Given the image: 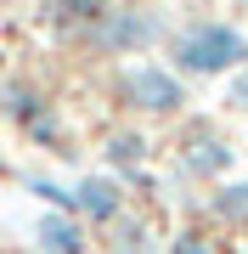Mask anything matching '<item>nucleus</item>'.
I'll return each mask as SVG.
<instances>
[{
  "instance_id": "nucleus-16",
  "label": "nucleus",
  "mask_w": 248,
  "mask_h": 254,
  "mask_svg": "<svg viewBox=\"0 0 248 254\" xmlns=\"http://www.w3.org/2000/svg\"><path fill=\"white\" fill-rule=\"evenodd\" d=\"M0 175H6V164H0Z\"/></svg>"
},
{
  "instance_id": "nucleus-8",
  "label": "nucleus",
  "mask_w": 248,
  "mask_h": 254,
  "mask_svg": "<svg viewBox=\"0 0 248 254\" xmlns=\"http://www.w3.org/2000/svg\"><path fill=\"white\" fill-rule=\"evenodd\" d=\"M28 249L34 254H96V232L68 209H40L34 232H28Z\"/></svg>"
},
{
  "instance_id": "nucleus-7",
  "label": "nucleus",
  "mask_w": 248,
  "mask_h": 254,
  "mask_svg": "<svg viewBox=\"0 0 248 254\" xmlns=\"http://www.w3.org/2000/svg\"><path fill=\"white\" fill-rule=\"evenodd\" d=\"M209 232H237L248 237V175H226V181H214L209 192L198 198V215Z\"/></svg>"
},
{
  "instance_id": "nucleus-2",
  "label": "nucleus",
  "mask_w": 248,
  "mask_h": 254,
  "mask_svg": "<svg viewBox=\"0 0 248 254\" xmlns=\"http://www.w3.org/2000/svg\"><path fill=\"white\" fill-rule=\"evenodd\" d=\"M107 102L130 125H181L192 113V85L158 57H136L107 68Z\"/></svg>"
},
{
  "instance_id": "nucleus-4",
  "label": "nucleus",
  "mask_w": 248,
  "mask_h": 254,
  "mask_svg": "<svg viewBox=\"0 0 248 254\" xmlns=\"http://www.w3.org/2000/svg\"><path fill=\"white\" fill-rule=\"evenodd\" d=\"M169 170L186 192H209L214 181L237 175V141L214 125L209 113H186L181 125H169Z\"/></svg>"
},
{
  "instance_id": "nucleus-5",
  "label": "nucleus",
  "mask_w": 248,
  "mask_h": 254,
  "mask_svg": "<svg viewBox=\"0 0 248 254\" xmlns=\"http://www.w3.org/2000/svg\"><path fill=\"white\" fill-rule=\"evenodd\" d=\"M68 187H74V215H79L91 232H107L113 220L130 209L124 181H119V175H107V170H85V175H74Z\"/></svg>"
},
{
  "instance_id": "nucleus-11",
  "label": "nucleus",
  "mask_w": 248,
  "mask_h": 254,
  "mask_svg": "<svg viewBox=\"0 0 248 254\" xmlns=\"http://www.w3.org/2000/svg\"><path fill=\"white\" fill-rule=\"evenodd\" d=\"M164 254H220V237L203 220H181V226L164 232Z\"/></svg>"
},
{
  "instance_id": "nucleus-13",
  "label": "nucleus",
  "mask_w": 248,
  "mask_h": 254,
  "mask_svg": "<svg viewBox=\"0 0 248 254\" xmlns=\"http://www.w3.org/2000/svg\"><path fill=\"white\" fill-rule=\"evenodd\" d=\"M220 102H226V113H237V119L248 113V68H237V73L226 79V96H220Z\"/></svg>"
},
{
  "instance_id": "nucleus-3",
  "label": "nucleus",
  "mask_w": 248,
  "mask_h": 254,
  "mask_svg": "<svg viewBox=\"0 0 248 254\" xmlns=\"http://www.w3.org/2000/svg\"><path fill=\"white\" fill-rule=\"evenodd\" d=\"M169 28H175V17L158 6V0H113V6L101 11V23L79 40L74 51H85L91 63L119 68V63H136V57L164 51Z\"/></svg>"
},
{
  "instance_id": "nucleus-15",
  "label": "nucleus",
  "mask_w": 248,
  "mask_h": 254,
  "mask_svg": "<svg viewBox=\"0 0 248 254\" xmlns=\"http://www.w3.org/2000/svg\"><path fill=\"white\" fill-rule=\"evenodd\" d=\"M243 136H248V113H243Z\"/></svg>"
},
{
  "instance_id": "nucleus-1",
  "label": "nucleus",
  "mask_w": 248,
  "mask_h": 254,
  "mask_svg": "<svg viewBox=\"0 0 248 254\" xmlns=\"http://www.w3.org/2000/svg\"><path fill=\"white\" fill-rule=\"evenodd\" d=\"M164 63L181 73L186 85H226L237 68H248V28L214 11H192L169 28L164 40Z\"/></svg>"
},
{
  "instance_id": "nucleus-14",
  "label": "nucleus",
  "mask_w": 248,
  "mask_h": 254,
  "mask_svg": "<svg viewBox=\"0 0 248 254\" xmlns=\"http://www.w3.org/2000/svg\"><path fill=\"white\" fill-rule=\"evenodd\" d=\"M243 28H248V0H243Z\"/></svg>"
},
{
  "instance_id": "nucleus-9",
  "label": "nucleus",
  "mask_w": 248,
  "mask_h": 254,
  "mask_svg": "<svg viewBox=\"0 0 248 254\" xmlns=\"http://www.w3.org/2000/svg\"><path fill=\"white\" fill-rule=\"evenodd\" d=\"M113 0H40V28L56 40V46H79L85 34L101 23V11H107Z\"/></svg>"
},
{
  "instance_id": "nucleus-6",
  "label": "nucleus",
  "mask_w": 248,
  "mask_h": 254,
  "mask_svg": "<svg viewBox=\"0 0 248 254\" xmlns=\"http://www.w3.org/2000/svg\"><path fill=\"white\" fill-rule=\"evenodd\" d=\"M96 153H101V170L107 175H136V170H152V158H158V141H152V130L147 125H113V130H101V141H96Z\"/></svg>"
},
{
  "instance_id": "nucleus-12",
  "label": "nucleus",
  "mask_w": 248,
  "mask_h": 254,
  "mask_svg": "<svg viewBox=\"0 0 248 254\" xmlns=\"http://www.w3.org/2000/svg\"><path fill=\"white\" fill-rule=\"evenodd\" d=\"M17 181H23V192H34L46 209H68V215H74V187H68V181H56V175H40V170H23Z\"/></svg>"
},
{
  "instance_id": "nucleus-10",
  "label": "nucleus",
  "mask_w": 248,
  "mask_h": 254,
  "mask_svg": "<svg viewBox=\"0 0 248 254\" xmlns=\"http://www.w3.org/2000/svg\"><path fill=\"white\" fill-rule=\"evenodd\" d=\"M51 102H56V96H51L40 79H28V73H6V79H0V119H6L11 130H23L28 119H40Z\"/></svg>"
}]
</instances>
